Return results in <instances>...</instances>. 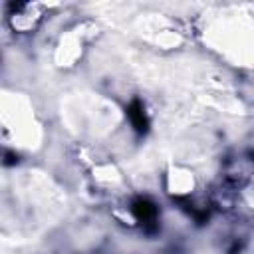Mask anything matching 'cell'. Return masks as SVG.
<instances>
[{"instance_id": "1", "label": "cell", "mask_w": 254, "mask_h": 254, "mask_svg": "<svg viewBox=\"0 0 254 254\" xmlns=\"http://www.w3.org/2000/svg\"><path fill=\"white\" fill-rule=\"evenodd\" d=\"M131 212L147 230L157 228V206L149 198H143V196L135 198L133 204H131Z\"/></svg>"}, {"instance_id": "2", "label": "cell", "mask_w": 254, "mask_h": 254, "mask_svg": "<svg viewBox=\"0 0 254 254\" xmlns=\"http://www.w3.org/2000/svg\"><path fill=\"white\" fill-rule=\"evenodd\" d=\"M125 111H127V117H129L133 129H135L139 135H145V133L149 131V117H147V113H145L143 103H141L139 99H133V101L127 105Z\"/></svg>"}, {"instance_id": "3", "label": "cell", "mask_w": 254, "mask_h": 254, "mask_svg": "<svg viewBox=\"0 0 254 254\" xmlns=\"http://www.w3.org/2000/svg\"><path fill=\"white\" fill-rule=\"evenodd\" d=\"M16 163H18V155H16V153L6 151V155H4V165H6V167H10V165H16Z\"/></svg>"}]
</instances>
